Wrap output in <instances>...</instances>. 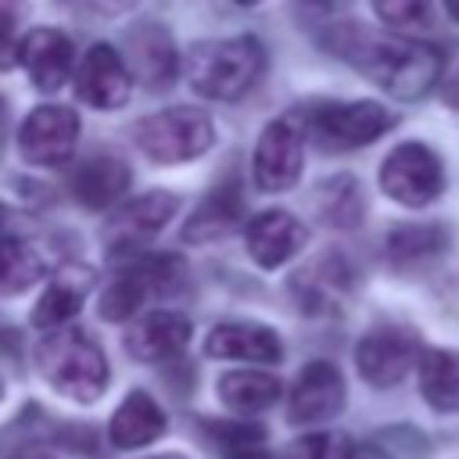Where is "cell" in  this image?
I'll use <instances>...</instances> for the list:
<instances>
[{
  "mask_svg": "<svg viewBox=\"0 0 459 459\" xmlns=\"http://www.w3.org/2000/svg\"><path fill=\"white\" fill-rule=\"evenodd\" d=\"M394 115L377 100H316L301 115V129L326 151H351L380 140Z\"/></svg>",
  "mask_w": 459,
  "mask_h": 459,
  "instance_id": "277c9868",
  "label": "cell"
},
{
  "mask_svg": "<svg viewBox=\"0 0 459 459\" xmlns=\"http://www.w3.org/2000/svg\"><path fill=\"white\" fill-rule=\"evenodd\" d=\"M280 380L273 373H262V369H233L219 380V398L222 405H230L233 412H262L269 409L276 398H280Z\"/></svg>",
  "mask_w": 459,
  "mask_h": 459,
  "instance_id": "7402d4cb",
  "label": "cell"
},
{
  "mask_svg": "<svg viewBox=\"0 0 459 459\" xmlns=\"http://www.w3.org/2000/svg\"><path fill=\"white\" fill-rule=\"evenodd\" d=\"M133 140L147 158H154L161 165H176V161H190V158L204 154L215 140V129H212L208 115L197 108H169V111H158V115L136 122Z\"/></svg>",
  "mask_w": 459,
  "mask_h": 459,
  "instance_id": "5b68a950",
  "label": "cell"
},
{
  "mask_svg": "<svg viewBox=\"0 0 459 459\" xmlns=\"http://www.w3.org/2000/svg\"><path fill=\"white\" fill-rule=\"evenodd\" d=\"M14 459H54L50 452H18Z\"/></svg>",
  "mask_w": 459,
  "mask_h": 459,
  "instance_id": "836d02e7",
  "label": "cell"
},
{
  "mask_svg": "<svg viewBox=\"0 0 459 459\" xmlns=\"http://www.w3.org/2000/svg\"><path fill=\"white\" fill-rule=\"evenodd\" d=\"M233 4H240V7H255V4H262V0H233Z\"/></svg>",
  "mask_w": 459,
  "mask_h": 459,
  "instance_id": "8d00e7d4",
  "label": "cell"
},
{
  "mask_svg": "<svg viewBox=\"0 0 459 459\" xmlns=\"http://www.w3.org/2000/svg\"><path fill=\"white\" fill-rule=\"evenodd\" d=\"M79 140V115L61 104H43L29 111L18 129V151L29 165H57L75 151Z\"/></svg>",
  "mask_w": 459,
  "mask_h": 459,
  "instance_id": "9c48e42d",
  "label": "cell"
},
{
  "mask_svg": "<svg viewBox=\"0 0 459 459\" xmlns=\"http://www.w3.org/2000/svg\"><path fill=\"white\" fill-rule=\"evenodd\" d=\"M75 93L90 108H122L133 93V68L115 47L97 43L75 68Z\"/></svg>",
  "mask_w": 459,
  "mask_h": 459,
  "instance_id": "30bf717a",
  "label": "cell"
},
{
  "mask_svg": "<svg viewBox=\"0 0 459 459\" xmlns=\"http://www.w3.org/2000/svg\"><path fill=\"white\" fill-rule=\"evenodd\" d=\"M108 434H111L115 448H126V452L143 448V445H151L154 437L165 434V412L147 391H129L122 398V405L115 409Z\"/></svg>",
  "mask_w": 459,
  "mask_h": 459,
  "instance_id": "ac0fdd59",
  "label": "cell"
},
{
  "mask_svg": "<svg viewBox=\"0 0 459 459\" xmlns=\"http://www.w3.org/2000/svg\"><path fill=\"white\" fill-rule=\"evenodd\" d=\"M441 4H445L448 18H455V22H459V0H441Z\"/></svg>",
  "mask_w": 459,
  "mask_h": 459,
  "instance_id": "d6a6232c",
  "label": "cell"
},
{
  "mask_svg": "<svg viewBox=\"0 0 459 459\" xmlns=\"http://www.w3.org/2000/svg\"><path fill=\"white\" fill-rule=\"evenodd\" d=\"M445 247H448V233L441 226H434V222H427V226H394L391 237H387V255L398 265L430 262Z\"/></svg>",
  "mask_w": 459,
  "mask_h": 459,
  "instance_id": "cb8c5ba5",
  "label": "cell"
},
{
  "mask_svg": "<svg viewBox=\"0 0 459 459\" xmlns=\"http://www.w3.org/2000/svg\"><path fill=\"white\" fill-rule=\"evenodd\" d=\"M230 459H273L265 448H244V452H237V455H230Z\"/></svg>",
  "mask_w": 459,
  "mask_h": 459,
  "instance_id": "1f68e13d",
  "label": "cell"
},
{
  "mask_svg": "<svg viewBox=\"0 0 459 459\" xmlns=\"http://www.w3.org/2000/svg\"><path fill=\"white\" fill-rule=\"evenodd\" d=\"M326 43L398 100H416L441 79V50L430 43L369 36L362 25H337Z\"/></svg>",
  "mask_w": 459,
  "mask_h": 459,
  "instance_id": "6da1fadb",
  "label": "cell"
},
{
  "mask_svg": "<svg viewBox=\"0 0 459 459\" xmlns=\"http://www.w3.org/2000/svg\"><path fill=\"white\" fill-rule=\"evenodd\" d=\"M79 7H86V11H97V14H122V11H129L136 0H75Z\"/></svg>",
  "mask_w": 459,
  "mask_h": 459,
  "instance_id": "f546056e",
  "label": "cell"
},
{
  "mask_svg": "<svg viewBox=\"0 0 459 459\" xmlns=\"http://www.w3.org/2000/svg\"><path fill=\"white\" fill-rule=\"evenodd\" d=\"M90 283H93V273H90V269H82V265H65V269L54 276V283L43 290V298L36 301V308H32V326L50 330V333L61 330V326L82 308Z\"/></svg>",
  "mask_w": 459,
  "mask_h": 459,
  "instance_id": "e0dca14e",
  "label": "cell"
},
{
  "mask_svg": "<svg viewBox=\"0 0 459 459\" xmlns=\"http://www.w3.org/2000/svg\"><path fill=\"white\" fill-rule=\"evenodd\" d=\"M204 434L212 437V445L230 448L233 455L244 452V448H255L265 437V430L258 423H237V420H230V423L226 420L222 423H204Z\"/></svg>",
  "mask_w": 459,
  "mask_h": 459,
  "instance_id": "f1b7e54d",
  "label": "cell"
},
{
  "mask_svg": "<svg viewBox=\"0 0 459 459\" xmlns=\"http://www.w3.org/2000/svg\"><path fill=\"white\" fill-rule=\"evenodd\" d=\"M18 57V47L11 43V32L7 29H0V72L4 68H11V61Z\"/></svg>",
  "mask_w": 459,
  "mask_h": 459,
  "instance_id": "4dcf8cb0",
  "label": "cell"
},
{
  "mask_svg": "<svg viewBox=\"0 0 459 459\" xmlns=\"http://www.w3.org/2000/svg\"><path fill=\"white\" fill-rule=\"evenodd\" d=\"M420 337L409 326H373L355 344L359 377L373 387H394L412 366H420Z\"/></svg>",
  "mask_w": 459,
  "mask_h": 459,
  "instance_id": "52a82bcc",
  "label": "cell"
},
{
  "mask_svg": "<svg viewBox=\"0 0 459 459\" xmlns=\"http://www.w3.org/2000/svg\"><path fill=\"white\" fill-rule=\"evenodd\" d=\"M186 344H190V319L183 312H169V308L143 312L126 330V351L136 362H165V359H176Z\"/></svg>",
  "mask_w": 459,
  "mask_h": 459,
  "instance_id": "7c38bea8",
  "label": "cell"
},
{
  "mask_svg": "<svg viewBox=\"0 0 459 459\" xmlns=\"http://www.w3.org/2000/svg\"><path fill=\"white\" fill-rule=\"evenodd\" d=\"M290 459H355V445L337 430H316L290 445Z\"/></svg>",
  "mask_w": 459,
  "mask_h": 459,
  "instance_id": "4316f807",
  "label": "cell"
},
{
  "mask_svg": "<svg viewBox=\"0 0 459 459\" xmlns=\"http://www.w3.org/2000/svg\"><path fill=\"white\" fill-rule=\"evenodd\" d=\"M305 165V129L298 118H276L262 129L255 143V183L265 194H283L298 183Z\"/></svg>",
  "mask_w": 459,
  "mask_h": 459,
  "instance_id": "ba28073f",
  "label": "cell"
},
{
  "mask_svg": "<svg viewBox=\"0 0 459 459\" xmlns=\"http://www.w3.org/2000/svg\"><path fill=\"white\" fill-rule=\"evenodd\" d=\"M0 398H4V384H0Z\"/></svg>",
  "mask_w": 459,
  "mask_h": 459,
  "instance_id": "74e56055",
  "label": "cell"
},
{
  "mask_svg": "<svg viewBox=\"0 0 459 459\" xmlns=\"http://www.w3.org/2000/svg\"><path fill=\"white\" fill-rule=\"evenodd\" d=\"M129 190V169L118 158H90L72 172V197L82 208H111Z\"/></svg>",
  "mask_w": 459,
  "mask_h": 459,
  "instance_id": "d6986e66",
  "label": "cell"
},
{
  "mask_svg": "<svg viewBox=\"0 0 459 459\" xmlns=\"http://www.w3.org/2000/svg\"><path fill=\"white\" fill-rule=\"evenodd\" d=\"M176 215V197L165 190H151L143 197H133L126 204L115 208L108 233H111V247L115 251H136L147 237H154L169 219Z\"/></svg>",
  "mask_w": 459,
  "mask_h": 459,
  "instance_id": "5bb4252c",
  "label": "cell"
},
{
  "mask_svg": "<svg viewBox=\"0 0 459 459\" xmlns=\"http://www.w3.org/2000/svg\"><path fill=\"white\" fill-rule=\"evenodd\" d=\"M377 18L394 32H412L430 22V0H373Z\"/></svg>",
  "mask_w": 459,
  "mask_h": 459,
  "instance_id": "83f0119b",
  "label": "cell"
},
{
  "mask_svg": "<svg viewBox=\"0 0 459 459\" xmlns=\"http://www.w3.org/2000/svg\"><path fill=\"white\" fill-rule=\"evenodd\" d=\"M0 111H4V108H0ZM0 122H4V115H0Z\"/></svg>",
  "mask_w": 459,
  "mask_h": 459,
  "instance_id": "f35d334b",
  "label": "cell"
},
{
  "mask_svg": "<svg viewBox=\"0 0 459 459\" xmlns=\"http://www.w3.org/2000/svg\"><path fill=\"white\" fill-rule=\"evenodd\" d=\"M262 68L265 50L255 36L208 39L197 43L186 57V79L208 100H240L258 82Z\"/></svg>",
  "mask_w": 459,
  "mask_h": 459,
  "instance_id": "3957f363",
  "label": "cell"
},
{
  "mask_svg": "<svg viewBox=\"0 0 459 459\" xmlns=\"http://www.w3.org/2000/svg\"><path fill=\"white\" fill-rule=\"evenodd\" d=\"M129 57H133V75L143 79L151 90H165L176 75V47L161 25H143L129 36Z\"/></svg>",
  "mask_w": 459,
  "mask_h": 459,
  "instance_id": "ffe728a7",
  "label": "cell"
},
{
  "mask_svg": "<svg viewBox=\"0 0 459 459\" xmlns=\"http://www.w3.org/2000/svg\"><path fill=\"white\" fill-rule=\"evenodd\" d=\"M36 366L43 380L72 402H97L108 387V359L100 344L75 326L47 333L36 348Z\"/></svg>",
  "mask_w": 459,
  "mask_h": 459,
  "instance_id": "7a4b0ae2",
  "label": "cell"
},
{
  "mask_svg": "<svg viewBox=\"0 0 459 459\" xmlns=\"http://www.w3.org/2000/svg\"><path fill=\"white\" fill-rule=\"evenodd\" d=\"M244 240H247V255L255 258V265L262 269H276L283 265L287 258H294L305 244V226L290 215V212H262L247 222L244 230Z\"/></svg>",
  "mask_w": 459,
  "mask_h": 459,
  "instance_id": "9a60e30c",
  "label": "cell"
},
{
  "mask_svg": "<svg viewBox=\"0 0 459 459\" xmlns=\"http://www.w3.org/2000/svg\"><path fill=\"white\" fill-rule=\"evenodd\" d=\"M344 409V377L333 362H308L287 398V412L294 423H323Z\"/></svg>",
  "mask_w": 459,
  "mask_h": 459,
  "instance_id": "8fae6325",
  "label": "cell"
},
{
  "mask_svg": "<svg viewBox=\"0 0 459 459\" xmlns=\"http://www.w3.org/2000/svg\"><path fill=\"white\" fill-rule=\"evenodd\" d=\"M151 459H186V455H179V452H161V455H151Z\"/></svg>",
  "mask_w": 459,
  "mask_h": 459,
  "instance_id": "d590c367",
  "label": "cell"
},
{
  "mask_svg": "<svg viewBox=\"0 0 459 459\" xmlns=\"http://www.w3.org/2000/svg\"><path fill=\"white\" fill-rule=\"evenodd\" d=\"M147 298H151V294L143 290V283H140L133 273L122 269V273L111 280V287L100 294V316L111 319V323H122V319L136 316Z\"/></svg>",
  "mask_w": 459,
  "mask_h": 459,
  "instance_id": "484cf974",
  "label": "cell"
},
{
  "mask_svg": "<svg viewBox=\"0 0 459 459\" xmlns=\"http://www.w3.org/2000/svg\"><path fill=\"white\" fill-rule=\"evenodd\" d=\"M380 190L405 208H427L445 194V165L427 143H398L380 161Z\"/></svg>",
  "mask_w": 459,
  "mask_h": 459,
  "instance_id": "8992f818",
  "label": "cell"
},
{
  "mask_svg": "<svg viewBox=\"0 0 459 459\" xmlns=\"http://www.w3.org/2000/svg\"><path fill=\"white\" fill-rule=\"evenodd\" d=\"M204 355L208 359H240V362H280L283 359V344L276 337V330L262 326V323H219L208 337H204Z\"/></svg>",
  "mask_w": 459,
  "mask_h": 459,
  "instance_id": "2e32d148",
  "label": "cell"
},
{
  "mask_svg": "<svg viewBox=\"0 0 459 459\" xmlns=\"http://www.w3.org/2000/svg\"><path fill=\"white\" fill-rule=\"evenodd\" d=\"M18 61L29 72V79L36 82V90L50 93V90L65 86V79L72 75L75 50H72V39L65 32H57L50 25H39L18 43Z\"/></svg>",
  "mask_w": 459,
  "mask_h": 459,
  "instance_id": "4fadbf2b",
  "label": "cell"
},
{
  "mask_svg": "<svg viewBox=\"0 0 459 459\" xmlns=\"http://www.w3.org/2000/svg\"><path fill=\"white\" fill-rule=\"evenodd\" d=\"M416 373H420V391H423L430 409L459 412V351L423 348Z\"/></svg>",
  "mask_w": 459,
  "mask_h": 459,
  "instance_id": "44dd1931",
  "label": "cell"
},
{
  "mask_svg": "<svg viewBox=\"0 0 459 459\" xmlns=\"http://www.w3.org/2000/svg\"><path fill=\"white\" fill-rule=\"evenodd\" d=\"M240 208H244L240 190H237L233 179H226V183H219V186L208 194V201L194 212V219L186 222L183 237H186V240H215V237H222L230 226H237Z\"/></svg>",
  "mask_w": 459,
  "mask_h": 459,
  "instance_id": "603a6c76",
  "label": "cell"
},
{
  "mask_svg": "<svg viewBox=\"0 0 459 459\" xmlns=\"http://www.w3.org/2000/svg\"><path fill=\"white\" fill-rule=\"evenodd\" d=\"M355 459H387V455H380L377 448H362V452H355Z\"/></svg>",
  "mask_w": 459,
  "mask_h": 459,
  "instance_id": "e575fe53",
  "label": "cell"
},
{
  "mask_svg": "<svg viewBox=\"0 0 459 459\" xmlns=\"http://www.w3.org/2000/svg\"><path fill=\"white\" fill-rule=\"evenodd\" d=\"M43 276V258L18 237H0V294H22Z\"/></svg>",
  "mask_w": 459,
  "mask_h": 459,
  "instance_id": "d4e9b609",
  "label": "cell"
}]
</instances>
